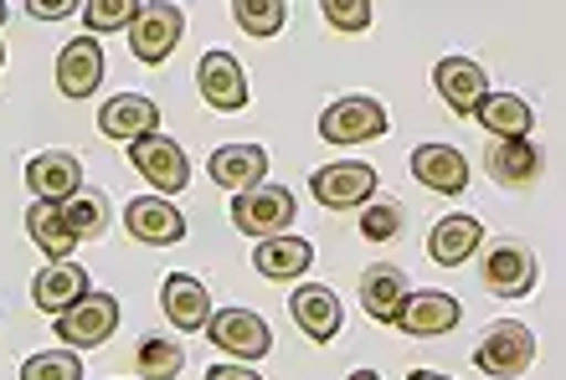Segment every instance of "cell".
<instances>
[{
	"instance_id": "obj_26",
	"label": "cell",
	"mask_w": 566,
	"mask_h": 380,
	"mask_svg": "<svg viewBox=\"0 0 566 380\" xmlns=\"http://www.w3.org/2000/svg\"><path fill=\"white\" fill-rule=\"evenodd\" d=\"M407 273L397 263H376L366 267V278H360V304H366V314H371L376 324H391L397 319V308H402L407 298Z\"/></svg>"
},
{
	"instance_id": "obj_31",
	"label": "cell",
	"mask_w": 566,
	"mask_h": 380,
	"mask_svg": "<svg viewBox=\"0 0 566 380\" xmlns=\"http://www.w3.org/2000/svg\"><path fill=\"white\" fill-rule=\"evenodd\" d=\"M21 380H83V360L77 350H42L21 366Z\"/></svg>"
},
{
	"instance_id": "obj_7",
	"label": "cell",
	"mask_w": 566,
	"mask_h": 380,
	"mask_svg": "<svg viewBox=\"0 0 566 380\" xmlns=\"http://www.w3.org/2000/svg\"><path fill=\"white\" fill-rule=\"evenodd\" d=\"M207 339L217 345V350L238 355L242 366H248V360H263V355L273 350L269 324H263V314H253V308H222V314H211Z\"/></svg>"
},
{
	"instance_id": "obj_28",
	"label": "cell",
	"mask_w": 566,
	"mask_h": 380,
	"mask_svg": "<svg viewBox=\"0 0 566 380\" xmlns=\"http://www.w3.org/2000/svg\"><path fill=\"white\" fill-rule=\"evenodd\" d=\"M62 221H67V232H73L77 242L104 236V226H108V196H104V190H93V186H83L77 196H67V201H62Z\"/></svg>"
},
{
	"instance_id": "obj_30",
	"label": "cell",
	"mask_w": 566,
	"mask_h": 380,
	"mask_svg": "<svg viewBox=\"0 0 566 380\" xmlns=\"http://www.w3.org/2000/svg\"><path fill=\"white\" fill-rule=\"evenodd\" d=\"M232 21L248 36H279L283 21H289V6L283 0H232Z\"/></svg>"
},
{
	"instance_id": "obj_39",
	"label": "cell",
	"mask_w": 566,
	"mask_h": 380,
	"mask_svg": "<svg viewBox=\"0 0 566 380\" xmlns=\"http://www.w3.org/2000/svg\"><path fill=\"white\" fill-rule=\"evenodd\" d=\"M0 27H6V0H0Z\"/></svg>"
},
{
	"instance_id": "obj_6",
	"label": "cell",
	"mask_w": 566,
	"mask_h": 380,
	"mask_svg": "<svg viewBox=\"0 0 566 380\" xmlns=\"http://www.w3.org/2000/svg\"><path fill=\"white\" fill-rule=\"evenodd\" d=\"M52 329H57V339H67V350H93V345L114 339V329H119V298L114 293H88L67 314H57Z\"/></svg>"
},
{
	"instance_id": "obj_3",
	"label": "cell",
	"mask_w": 566,
	"mask_h": 380,
	"mask_svg": "<svg viewBox=\"0 0 566 380\" xmlns=\"http://www.w3.org/2000/svg\"><path fill=\"white\" fill-rule=\"evenodd\" d=\"M531 360H536V335L525 329L521 319H500L484 329V339H479L474 350V366L484 370V376L494 380H515L531 370Z\"/></svg>"
},
{
	"instance_id": "obj_22",
	"label": "cell",
	"mask_w": 566,
	"mask_h": 380,
	"mask_svg": "<svg viewBox=\"0 0 566 380\" xmlns=\"http://www.w3.org/2000/svg\"><path fill=\"white\" fill-rule=\"evenodd\" d=\"M314 263V247L304 242V236H269V242H258L253 252V267L258 278H273V283H289V278H304Z\"/></svg>"
},
{
	"instance_id": "obj_16",
	"label": "cell",
	"mask_w": 566,
	"mask_h": 380,
	"mask_svg": "<svg viewBox=\"0 0 566 380\" xmlns=\"http://www.w3.org/2000/svg\"><path fill=\"white\" fill-rule=\"evenodd\" d=\"M124 226H129V236L145 242V247H170V242L186 236V217H180L165 196H139V201H129L124 205Z\"/></svg>"
},
{
	"instance_id": "obj_15",
	"label": "cell",
	"mask_w": 566,
	"mask_h": 380,
	"mask_svg": "<svg viewBox=\"0 0 566 380\" xmlns=\"http://www.w3.org/2000/svg\"><path fill=\"white\" fill-rule=\"evenodd\" d=\"M98 129L114 139V145H135L145 134H160V108L145 93H119L98 108Z\"/></svg>"
},
{
	"instance_id": "obj_11",
	"label": "cell",
	"mask_w": 566,
	"mask_h": 380,
	"mask_svg": "<svg viewBox=\"0 0 566 380\" xmlns=\"http://www.w3.org/2000/svg\"><path fill=\"white\" fill-rule=\"evenodd\" d=\"M196 88H201V98L211 103V108H222V114H238V108H248V73H242V62L232 57V52H207L201 57V67H196Z\"/></svg>"
},
{
	"instance_id": "obj_13",
	"label": "cell",
	"mask_w": 566,
	"mask_h": 380,
	"mask_svg": "<svg viewBox=\"0 0 566 380\" xmlns=\"http://www.w3.org/2000/svg\"><path fill=\"white\" fill-rule=\"evenodd\" d=\"M536 278H541V267L521 242H494L490 257H484V288L500 293V298H525V293L536 288Z\"/></svg>"
},
{
	"instance_id": "obj_21",
	"label": "cell",
	"mask_w": 566,
	"mask_h": 380,
	"mask_svg": "<svg viewBox=\"0 0 566 380\" xmlns=\"http://www.w3.org/2000/svg\"><path fill=\"white\" fill-rule=\"evenodd\" d=\"M484 165H490V176L500 180V186H515V190L536 186L541 170H546V160H541V149L531 145V139H494Z\"/></svg>"
},
{
	"instance_id": "obj_40",
	"label": "cell",
	"mask_w": 566,
	"mask_h": 380,
	"mask_svg": "<svg viewBox=\"0 0 566 380\" xmlns=\"http://www.w3.org/2000/svg\"><path fill=\"white\" fill-rule=\"evenodd\" d=\"M0 67H6V46H0Z\"/></svg>"
},
{
	"instance_id": "obj_29",
	"label": "cell",
	"mask_w": 566,
	"mask_h": 380,
	"mask_svg": "<svg viewBox=\"0 0 566 380\" xmlns=\"http://www.w3.org/2000/svg\"><path fill=\"white\" fill-rule=\"evenodd\" d=\"M135 366H139L145 380H176L180 370H186V350L165 335H145L139 339V350H135Z\"/></svg>"
},
{
	"instance_id": "obj_1",
	"label": "cell",
	"mask_w": 566,
	"mask_h": 380,
	"mask_svg": "<svg viewBox=\"0 0 566 380\" xmlns=\"http://www.w3.org/2000/svg\"><path fill=\"white\" fill-rule=\"evenodd\" d=\"M289 221H294V190H289V186H273V180H263V186L232 196V226H238L242 236L269 242V236L289 232Z\"/></svg>"
},
{
	"instance_id": "obj_18",
	"label": "cell",
	"mask_w": 566,
	"mask_h": 380,
	"mask_svg": "<svg viewBox=\"0 0 566 380\" xmlns=\"http://www.w3.org/2000/svg\"><path fill=\"white\" fill-rule=\"evenodd\" d=\"M289 314H294V324L314 339V345H329L345 324L340 298H335V288H325V283H304V288L289 298Z\"/></svg>"
},
{
	"instance_id": "obj_27",
	"label": "cell",
	"mask_w": 566,
	"mask_h": 380,
	"mask_svg": "<svg viewBox=\"0 0 566 380\" xmlns=\"http://www.w3.org/2000/svg\"><path fill=\"white\" fill-rule=\"evenodd\" d=\"M27 232H31V242L52 257V263H67L73 247H77V236L67 232V221H62V205H52V201H31Z\"/></svg>"
},
{
	"instance_id": "obj_5",
	"label": "cell",
	"mask_w": 566,
	"mask_h": 380,
	"mask_svg": "<svg viewBox=\"0 0 566 380\" xmlns=\"http://www.w3.org/2000/svg\"><path fill=\"white\" fill-rule=\"evenodd\" d=\"M129 160H135V170L165 201H170L176 190L191 186V160H186V149H180L170 134H145V139H135V145H129Z\"/></svg>"
},
{
	"instance_id": "obj_10",
	"label": "cell",
	"mask_w": 566,
	"mask_h": 380,
	"mask_svg": "<svg viewBox=\"0 0 566 380\" xmlns=\"http://www.w3.org/2000/svg\"><path fill=\"white\" fill-rule=\"evenodd\" d=\"M432 88H438V98L453 108L459 118H474V108L484 103V93H490V77H484V67H479L474 57H443L438 67H432Z\"/></svg>"
},
{
	"instance_id": "obj_35",
	"label": "cell",
	"mask_w": 566,
	"mask_h": 380,
	"mask_svg": "<svg viewBox=\"0 0 566 380\" xmlns=\"http://www.w3.org/2000/svg\"><path fill=\"white\" fill-rule=\"evenodd\" d=\"M27 11H31V15H36V21H62V15H73V11H83V6H77V0H31Z\"/></svg>"
},
{
	"instance_id": "obj_24",
	"label": "cell",
	"mask_w": 566,
	"mask_h": 380,
	"mask_svg": "<svg viewBox=\"0 0 566 380\" xmlns=\"http://www.w3.org/2000/svg\"><path fill=\"white\" fill-rule=\"evenodd\" d=\"M479 242H484L479 217H443L438 226H432V236H428V257L438 267H459V263H469V257L479 252Z\"/></svg>"
},
{
	"instance_id": "obj_14",
	"label": "cell",
	"mask_w": 566,
	"mask_h": 380,
	"mask_svg": "<svg viewBox=\"0 0 566 380\" xmlns=\"http://www.w3.org/2000/svg\"><path fill=\"white\" fill-rule=\"evenodd\" d=\"M104 83V46L93 36H73L57 52V93L62 98H93Z\"/></svg>"
},
{
	"instance_id": "obj_38",
	"label": "cell",
	"mask_w": 566,
	"mask_h": 380,
	"mask_svg": "<svg viewBox=\"0 0 566 380\" xmlns=\"http://www.w3.org/2000/svg\"><path fill=\"white\" fill-rule=\"evenodd\" d=\"M345 380H381L376 370H356V376H345Z\"/></svg>"
},
{
	"instance_id": "obj_37",
	"label": "cell",
	"mask_w": 566,
	"mask_h": 380,
	"mask_svg": "<svg viewBox=\"0 0 566 380\" xmlns=\"http://www.w3.org/2000/svg\"><path fill=\"white\" fill-rule=\"evenodd\" d=\"M407 380H453V376H443V370H412Z\"/></svg>"
},
{
	"instance_id": "obj_12",
	"label": "cell",
	"mask_w": 566,
	"mask_h": 380,
	"mask_svg": "<svg viewBox=\"0 0 566 380\" xmlns=\"http://www.w3.org/2000/svg\"><path fill=\"white\" fill-rule=\"evenodd\" d=\"M88 293H93L88 267L73 263V257H67V263H46L42 273L31 278V304L42 308V314H52V319L67 314V308H73L77 298H88Z\"/></svg>"
},
{
	"instance_id": "obj_36",
	"label": "cell",
	"mask_w": 566,
	"mask_h": 380,
	"mask_svg": "<svg viewBox=\"0 0 566 380\" xmlns=\"http://www.w3.org/2000/svg\"><path fill=\"white\" fill-rule=\"evenodd\" d=\"M207 380H263V376H258V370H248V366H211Z\"/></svg>"
},
{
	"instance_id": "obj_32",
	"label": "cell",
	"mask_w": 566,
	"mask_h": 380,
	"mask_svg": "<svg viewBox=\"0 0 566 380\" xmlns=\"http://www.w3.org/2000/svg\"><path fill=\"white\" fill-rule=\"evenodd\" d=\"M139 15V0H83V21L93 31H129Z\"/></svg>"
},
{
	"instance_id": "obj_34",
	"label": "cell",
	"mask_w": 566,
	"mask_h": 380,
	"mask_svg": "<svg viewBox=\"0 0 566 380\" xmlns=\"http://www.w3.org/2000/svg\"><path fill=\"white\" fill-rule=\"evenodd\" d=\"M319 11H325V21L335 31H371V21H376L371 0H325Z\"/></svg>"
},
{
	"instance_id": "obj_33",
	"label": "cell",
	"mask_w": 566,
	"mask_h": 380,
	"mask_svg": "<svg viewBox=\"0 0 566 380\" xmlns=\"http://www.w3.org/2000/svg\"><path fill=\"white\" fill-rule=\"evenodd\" d=\"M402 232V205L391 201H366V217H360V236L366 242H391Z\"/></svg>"
},
{
	"instance_id": "obj_2",
	"label": "cell",
	"mask_w": 566,
	"mask_h": 380,
	"mask_svg": "<svg viewBox=\"0 0 566 380\" xmlns=\"http://www.w3.org/2000/svg\"><path fill=\"white\" fill-rule=\"evenodd\" d=\"M387 108L371 98V93H345L319 114V139L329 145H371L387 134Z\"/></svg>"
},
{
	"instance_id": "obj_20",
	"label": "cell",
	"mask_w": 566,
	"mask_h": 380,
	"mask_svg": "<svg viewBox=\"0 0 566 380\" xmlns=\"http://www.w3.org/2000/svg\"><path fill=\"white\" fill-rule=\"evenodd\" d=\"M165 298V319L176 324V329H186V335H196V329H207L211 319V293L201 278H191V273H170L160 288Z\"/></svg>"
},
{
	"instance_id": "obj_17",
	"label": "cell",
	"mask_w": 566,
	"mask_h": 380,
	"mask_svg": "<svg viewBox=\"0 0 566 380\" xmlns=\"http://www.w3.org/2000/svg\"><path fill=\"white\" fill-rule=\"evenodd\" d=\"M27 186H31L36 201L62 205L67 196L83 190V165H77L67 149H42V155H31L27 160Z\"/></svg>"
},
{
	"instance_id": "obj_23",
	"label": "cell",
	"mask_w": 566,
	"mask_h": 380,
	"mask_svg": "<svg viewBox=\"0 0 566 380\" xmlns=\"http://www.w3.org/2000/svg\"><path fill=\"white\" fill-rule=\"evenodd\" d=\"M412 176L428 190H443V196H459L469 186V160H463L453 145H418L412 149Z\"/></svg>"
},
{
	"instance_id": "obj_19",
	"label": "cell",
	"mask_w": 566,
	"mask_h": 380,
	"mask_svg": "<svg viewBox=\"0 0 566 380\" xmlns=\"http://www.w3.org/2000/svg\"><path fill=\"white\" fill-rule=\"evenodd\" d=\"M207 176L217 180V186H227L232 196H242V190L263 186V176H269V149L263 145H222L207 160Z\"/></svg>"
},
{
	"instance_id": "obj_4",
	"label": "cell",
	"mask_w": 566,
	"mask_h": 380,
	"mask_svg": "<svg viewBox=\"0 0 566 380\" xmlns=\"http://www.w3.org/2000/svg\"><path fill=\"white\" fill-rule=\"evenodd\" d=\"M180 31H186V11L170 6V0H139V15L129 27V46L145 67H160L170 52H176Z\"/></svg>"
},
{
	"instance_id": "obj_9",
	"label": "cell",
	"mask_w": 566,
	"mask_h": 380,
	"mask_svg": "<svg viewBox=\"0 0 566 380\" xmlns=\"http://www.w3.org/2000/svg\"><path fill=\"white\" fill-rule=\"evenodd\" d=\"M459 319H463V308H459V298H453V293L422 288V293H407L391 324H397L402 335H412V339H438V335H448Z\"/></svg>"
},
{
	"instance_id": "obj_8",
	"label": "cell",
	"mask_w": 566,
	"mask_h": 380,
	"mask_svg": "<svg viewBox=\"0 0 566 380\" xmlns=\"http://www.w3.org/2000/svg\"><path fill=\"white\" fill-rule=\"evenodd\" d=\"M310 190L325 211H356V205H366L376 196V170L371 165H360V160L325 165V170H314L310 176Z\"/></svg>"
},
{
	"instance_id": "obj_25",
	"label": "cell",
	"mask_w": 566,
	"mask_h": 380,
	"mask_svg": "<svg viewBox=\"0 0 566 380\" xmlns=\"http://www.w3.org/2000/svg\"><path fill=\"white\" fill-rule=\"evenodd\" d=\"M474 118H479V129L500 134V139H525V134L536 129V108H531L521 93H484Z\"/></svg>"
}]
</instances>
